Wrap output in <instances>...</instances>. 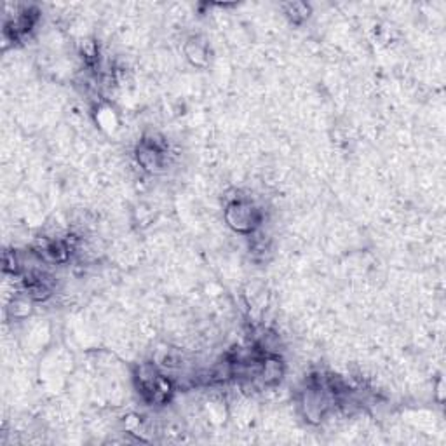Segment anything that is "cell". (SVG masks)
<instances>
[{"label": "cell", "mask_w": 446, "mask_h": 446, "mask_svg": "<svg viewBox=\"0 0 446 446\" xmlns=\"http://www.w3.org/2000/svg\"><path fill=\"white\" fill-rule=\"evenodd\" d=\"M225 216L229 225L240 233L253 232L260 223L258 209H254L249 202L244 201H233L232 204H229Z\"/></svg>", "instance_id": "cell-1"}, {"label": "cell", "mask_w": 446, "mask_h": 446, "mask_svg": "<svg viewBox=\"0 0 446 446\" xmlns=\"http://www.w3.org/2000/svg\"><path fill=\"white\" fill-rule=\"evenodd\" d=\"M282 375H284V364L281 359L275 354H265L261 357V368L260 376L263 378L265 385H275L281 382Z\"/></svg>", "instance_id": "cell-2"}, {"label": "cell", "mask_w": 446, "mask_h": 446, "mask_svg": "<svg viewBox=\"0 0 446 446\" xmlns=\"http://www.w3.org/2000/svg\"><path fill=\"white\" fill-rule=\"evenodd\" d=\"M286 13H288V16L291 17L295 23H300V21L305 20L307 16H309V6L307 3H302V2H296V3H288L286 6Z\"/></svg>", "instance_id": "cell-3"}]
</instances>
